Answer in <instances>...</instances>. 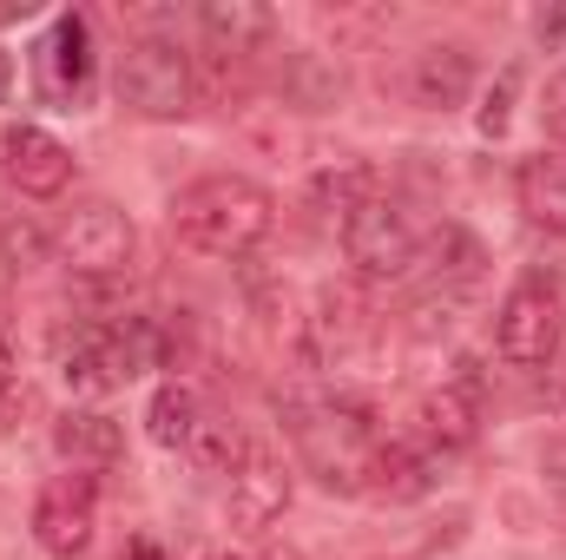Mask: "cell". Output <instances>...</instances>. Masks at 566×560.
I'll return each instance as SVG.
<instances>
[{"instance_id":"obj_1","label":"cell","mask_w":566,"mask_h":560,"mask_svg":"<svg viewBox=\"0 0 566 560\" xmlns=\"http://www.w3.org/2000/svg\"><path fill=\"white\" fill-rule=\"evenodd\" d=\"M277 225V198L244 178V172H211L191 178L171 198V231L198 251V258H251Z\"/></svg>"},{"instance_id":"obj_2","label":"cell","mask_w":566,"mask_h":560,"mask_svg":"<svg viewBox=\"0 0 566 560\" xmlns=\"http://www.w3.org/2000/svg\"><path fill=\"white\" fill-rule=\"evenodd\" d=\"M283 422H290V442H296L303 468L329 495H363V475H369V455H376V435H369L363 409H349L336 396H290Z\"/></svg>"},{"instance_id":"obj_3","label":"cell","mask_w":566,"mask_h":560,"mask_svg":"<svg viewBox=\"0 0 566 560\" xmlns=\"http://www.w3.org/2000/svg\"><path fill=\"white\" fill-rule=\"evenodd\" d=\"M560 336H566L560 278H554V271H521L514 290L501 297V310H494V350H501V363L541 370V363H554Z\"/></svg>"},{"instance_id":"obj_4","label":"cell","mask_w":566,"mask_h":560,"mask_svg":"<svg viewBox=\"0 0 566 560\" xmlns=\"http://www.w3.org/2000/svg\"><path fill=\"white\" fill-rule=\"evenodd\" d=\"M119 100L139 113V120H185L191 100H198V80H191V53L165 33H145L126 46L119 60Z\"/></svg>"},{"instance_id":"obj_5","label":"cell","mask_w":566,"mask_h":560,"mask_svg":"<svg viewBox=\"0 0 566 560\" xmlns=\"http://www.w3.org/2000/svg\"><path fill=\"white\" fill-rule=\"evenodd\" d=\"M343 258L356 265V278L396 283V278H409V271H416L422 238H416V225H409V211H402V205L369 198V205L343 225Z\"/></svg>"},{"instance_id":"obj_6","label":"cell","mask_w":566,"mask_h":560,"mask_svg":"<svg viewBox=\"0 0 566 560\" xmlns=\"http://www.w3.org/2000/svg\"><path fill=\"white\" fill-rule=\"evenodd\" d=\"M60 258H66V271H80V278H119V271H133V258H139V231H133V218L119 211V205H80L66 225H60Z\"/></svg>"},{"instance_id":"obj_7","label":"cell","mask_w":566,"mask_h":560,"mask_svg":"<svg viewBox=\"0 0 566 560\" xmlns=\"http://www.w3.org/2000/svg\"><path fill=\"white\" fill-rule=\"evenodd\" d=\"M99 528V481L93 475H53L33 501V541L53 560H80Z\"/></svg>"},{"instance_id":"obj_8","label":"cell","mask_w":566,"mask_h":560,"mask_svg":"<svg viewBox=\"0 0 566 560\" xmlns=\"http://www.w3.org/2000/svg\"><path fill=\"white\" fill-rule=\"evenodd\" d=\"M40 86L60 106H86L99 86V53H93V20L86 13H60L40 40Z\"/></svg>"},{"instance_id":"obj_9","label":"cell","mask_w":566,"mask_h":560,"mask_svg":"<svg viewBox=\"0 0 566 560\" xmlns=\"http://www.w3.org/2000/svg\"><path fill=\"white\" fill-rule=\"evenodd\" d=\"M290 495H296V481H290V462H283V455H271V448H251V455L238 462V475H231L224 515H231V528H244V535H264L271 521H283Z\"/></svg>"},{"instance_id":"obj_10","label":"cell","mask_w":566,"mask_h":560,"mask_svg":"<svg viewBox=\"0 0 566 560\" xmlns=\"http://www.w3.org/2000/svg\"><path fill=\"white\" fill-rule=\"evenodd\" d=\"M0 158H7V178H13L27 198H60V191L73 185V152L53 139L46 126L13 120V126L0 133Z\"/></svg>"},{"instance_id":"obj_11","label":"cell","mask_w":566,"mask_h":560,"mask_svg":"<svg viewBox=\"0 0 566 560\" xmlns=\"http://www.w3.org/2000/svg\"><path fill=\"white\" fill-rule=\"evenodd\" d=\"M369 343H376V317H369L363 290L356 283H323L316 290V317H310V350L323 363H349Z\"/></svg>"},{"instance_id":"obj_12","label":"cell","mask_w":566,"mask_h":560,"mask_svg":"<svg viewBox=\"0 0 566 560\" xmlns=\"http://www.w3.org/2000/svg\"><path fill=\"white\" fill-rule=\"evenodd\" d=\"M474 80H481V73H474V53H468V46H454V40L422 46V53H416V66H409V93H416V106H428V113L468 106Z\"/></svg>"},{"instance_id":"obj_13","label":"cell","mask_w":566,"mask_h":560,"mask_svg":"<svg viewBox=\"0 0 566 560\" xmlns=\"http://www.w3.org/2000/svg\"><path fill=\"white\" fill-rule=\"evenodd\" d=\"M53 448L73 475H93V468H113L126 455V428L106 416V409H66L53 422Z\"/></svg>"},{"instance_id":"obj_14","label":"cell","mask_w":566,"mask_h":560,"mask_svg":"<svg viewBox=\"0 0 566 560\" xmlns=\"http://www.w3.org/2000/svg\"><path fill=\"white\" fill-rule=\"evenodd\" d=\"M514 205L534 231H566V152H534L514 165Z\"/></svg>"},{"instance_id":"obj_15","label":"cell","mask_w":566,"mask_h":560,"mask_svg":"<svg viewBox=\"0 0 566 560\" xmlns=\"http://www.w3.org/2000/svg\"><path fill=\"white\" fill-rule=\"evenodd\" d=\"M271 7H258V0H205L198 7V33L211 40V53L218 60H244V53H258L264 40H271Z\"/></svg>"},{"instance_id":"obj_16","label":"cell","mask_w":566,"mask_h":560,"mask_svg":"<svg viewBox=\"0 0 566 560\" xmlns=\"http://www.w3.org/2000/svg\"><path fill=\"white\" fill-rule=\"evenodd\" d=\"M416 428H422L428 448L454 455V448H474V435H481V409H474V396H468L461 383H441V390H428L422 403H416Z\"/></svg>"},{"instance_id":"obj_17","label":"cell","mask_w":566,"mask_h":560,"mask_svg":"<svg viewBox=\"0 0 566 560\" xmlns=\"http://www.w3.org/2000/svg\"><path fill=\"white\" fill-rule=\"evenodd\" d=\"M369 198H382V191H376V165H363V158H336V165H323V172L310 178V205H316L336 231H343Z\"/></svg>"},{"instance_id":"obj_18","label":"cell","mask_w":566,"mask_h":560,"mask_svg":"<svg viewBox=\"0 0 566 560\" xmlns=\"http://www.w3.org/2000/svg\"><path fill=\"white\" fill-rule=\"evenodd\" d=\"M363 495L369 501H389V508H402V501H422L428 495V468L416 448H402V442H376V455H369V475H363Z\"/></svg>"},{"instance_id":"obj_19","label":"cell","mask_w":566,"mask_h":560,"mask_svg":"<svg viewBox=\"0 0 566 560\" xmlns=\"http://www.w3.org/2000/svg\"><path fill=\"white\" fill-rule=\"evenodd\" d=\"M428 251H434V290H454V297H468V290L481 283L488 251H481V238H468L461 225H441Z\"/></svg>"},{"instance_id":"obj_20","label":"cell","mask_w":566,"mask_h":560,"mask_svg":"<svg viewBox=\"0 0 566 560\" xmlns=\"http://www.w3.org/2000/svg\"><path fill=\"white\" fill-rule=\"evenodd\" d=\"M185 455H191L205 475H238V462L251 455V442H244V428H238L231 416H198V422H191Z\"/></svg>"},{"instance_id":"obj_21","label":"cell","mask_w":566,"mask_h":560,"mask_svg":"<svg viewBox=\"0 0 566 560\" xmlns=\"http://www.w3.org/2000/svg\"><path fill=\"white\" fill-rule=\"evenodd\" d=\"M191 422H198V396L185 383H158L151 403H145V428L158 448H185L191 442Z\"/></svg>"},{"instance_id":"obj_22","label":"cell","mask_w":566,"mask_h":560,"mask_svg":"<svg viewBox=\"0 0 566 560\" xmlns=\"http://www.w3.org/2000/svg\"><path fill=\"white\" fill-rule=\"evenodd\" d=\"M514 93H521V66H501V80L481 93V106H474V126H481V139H501L507 126H514Z\"/></svg>"},{"instance_id":"obj_23","label":"cell","mask_w":566,"mask_h":560,"mask_svg":"<svg viewBox=\"0 0 566 560\" xmlns=\"http://www.w3.org/2000/svg\"><path fill=\"white\" fill-rule=\"evenodd\" d=\"M46 251H53V238H46L33 218H13V225H0V258H7L13 271H33V265H46Z\"/></svg>"},{"instance_id":"obj_24","label":"cell","mask_w":566,"mask_h":560,"mask_svg":"<svg viewBox=\"0 0 566 560\" xmlns=\"http://www.w3.org/2000/svg\"><path fill=\"white\" fill-rule=\"evenodd\" d=\"M541 120H547V139L566 152V73L547 80V93H541Z\"/></svg>"},{"instance_id":"obj_25","label":"cell","mask_w":566,"mask_h":560,"mask_svg":"<svg viewBox=\"0 0 566 560\" xmlns=\"http://www.w3.org/2000/svg\"><path fill=\"white\" fill-rule=\"evenodd\" d=\"M541 468H547V495L566 508V442H554V448L541 455Z\"/></svg>"},{"instance_id":"obj_26","label":"cell","mask_w":566,"mask_h":560,"mask_svg":"<svg viewBox=\"0 0 566 560\" xmlns=\"http://www.w3.org/2000/svg\"><path fill=\"white\" fill-rule=\"evenodd\" d=\"M20 376H13V323H7V310H0V396L13 390Z\"/></svg>"},{"instance_id":"obj_27","label":"cell","mask_w":566,"mask_h":560,"mask_svg":"<svg viewBox=\"0 0 566 560\" xmlns=\"http://www.w3.org/2000/svg\"><path fill=\"white\" fill-rule=\"evenodd\" d=\"M113 560H171V554H165V548H158L151 535H133V541H126V548H119Z\"/></svg>"},{"instance_id":"obj_28","label":"cell","mask_w":566,"mask_h":560,"mask_svg":"<svg viewBox=\"0 0 566 560\" xmlns=\"http://www.w3.org/2000/svg\"><path fill=\"white\" fill-rule=\"evenodd\" d=\"M541 40H547V46H566V13H547V20H541Z\"/></svg>"},{"instance_id":"obj_29","label":"cell","mask_w":566,"mask_h":560,"mask_svg":"<svg viewBox=\"0 0 566 560\" xmlns=\"http://www.w3.org/2000/svg\"><path fill=\"white\" fill-rule=\"evenodd\" d=\"M7 86H13V60L0 53V100H7Z\"/></svg>"},{"instance_id":"obj_30","label":"cell","mask_w":566,"mask_h":560,"mask_svg":"<svg viewBox=\"0 0 566 560\" xmlns=\"http://www.w3.org/2000/svg\"><path fill=\"white\" fill-rule=\"evenodd\" d=\"M271 560H296V554H290V548H271Z\"/></svg>"},{"instance_id":"obj_31","label":"cell","mask_w":566,"mask_h":560,"mask_svg":"<svg viewBox=\"0 0 566 560\" xmlns=\"http://www.w3.org/2000/svg\"><path fill=\"white\" fill-rule=\"evenodd\" d=\"M205 560H238V554H205Z\"/></svg>"}]
</instances>
